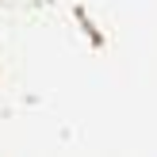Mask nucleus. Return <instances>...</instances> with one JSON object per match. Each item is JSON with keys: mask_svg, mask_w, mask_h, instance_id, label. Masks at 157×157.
<instances>
[]
</instances>
